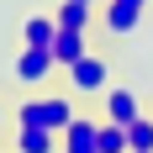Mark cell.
<instances>
[{
  "mask_svg": "<svg viewBox=\"0 0 153 153\" xmlns=\"http://www.w3.org/2000/svg\"><path fill=\"white\" fill-rule=\"evenodd\" d=\"M100 100H106V122H122V127H127V122H137V116H143L137 95L127 90V85H116V90H106Z\"/></svg>",
  "mask_w": 153,
  "mask_h": 153,
  "instance_id": "cell-7",
  "label": "cell"
},
{
  "mask_svg": "<svg viewBox=\"0 0 153 153\" xmlns=\"http://www.w3.org/2000/svg\"><path fill=\"white\" fill-rule=\"evenodd\" d=\"M95 132H100V122H90V116H74V122L58 132V137H63L58 148H63V153H100V148H95Z\"/></svg>",
  "mask_w": 153,
  "mask_h": 153,
  "instance_id": "cell-5",
  "label": "cell"
},
{
  "mask_svg": "<svg viewBox=\"0 0 153 153\" xmlns=\"http://www.w3.org/2000/svg\"><path fill=\"white\" fill-rule=\"evenodd\" d=\"M143 5H148V0H106V32H111V37H127V32H137Z\"/></svg>",
  "mask_w": 153,
  "mask_h": 153,
  "instance_id": "cell-4",
  "label": "cell"
},
{
  "mask_svg": "<svg viewBox=\"0 0 153 153\" xmlns=\"http://www.w3.org/2000/svg\"><path fill=\"white\" fill-rule=\"evenodd\" d=\"M53 32H58V21H53L48 11H37V16L21 21V42L27 48H53Z\"/></svg>",
  "mask_w": 153,
  "mask_h": 153,
  "instance_id": "cell-8",
  "label": "cell"
},
{
  "mask_svg": "<svg viewBox=\"0 0 153 153\" xmlns=\"http://www.w3.org/2000/svg\"><path fill=\"white\" fill-rule=\"evenodd\" d=\"M69 85H74V95H100V90L111 85V69H106V58L85 53L79 63H69Z\"/></svg>",
  "mask_w": 153,
  "mask_h": 153,
  "instance_id": "cell-2",
  "label": "cell"
},
{
  "mask_svg": "<svg viewBox=\"0 0 153 153\" xmlns=\"http://www.w3.org/2000/svg\"><path fill=\"white\" fill-rule=\"evenodd\" d=\"M95 148H100V153H127V127H122V122H100Z\"/></svg>",
  "mask_w": 153,
  "mask_h": 153,
  "instance_id": "cell-11",
  "label": "cell"
},
{
  "mask_svg": "<svg viewBox=\"0 0 153 153\" xmlns=\"http://www.w3.org/2000/svg\"><path fill=\"white\" fill-rule=\"evenodd\" d=\"M48 53H53V63H58V69H69V63H79L90 48H85V32L58 27V32H53V48H48Z\"/></svg>",
  "mask_w": 153,
  "mask_h": 153,
  "instance_id": "cell-6",
  "label": "cell"
},
{
  "mask_svg": "<svg viewBox=\"0 0 153 153\" xmlns=\"http://www.w3.org/2000/svg\"><path fill=\"white\" fill-rule=\"evenodd\" d=\"M90 11H95V5H85V0H63L58 11H53V21L69 27V32H85V27H90Z\"/></svg>",
  "mask_w": 153,
  "mask_h": 153,
  "instance_id": "cell-10",
  "label": "cell"
},
{
  "mask_svg": "<svg viewBox=\"0 0 153 153\" xmlns=\"http://www.w3.org/2000/svg\"><path fill=\"white\" fill-rule=\"evenodd\" d=\"M0 122H5V111H0Z\"/></svg>",
  "mask_w": 153,
  "mask_h": 153,
  "instance_id": "cell-14",
  "label": "cell"
},
{
  "mask_svg": "<svg viewBox=\"0 0 153 153\" xmlns=\"http://www.w3.org/2000/svg\"><path fill=\"white\" fill-rule=\"evenodd\" d=\"M53 69H58V63H53L48 48H21V58H16V79H21V85H48Z\"/></svg>",
  "mask_w": 153,
  "mask_h": 153,
  "instance_id": "cell-3",
  "label": "cell"
},
{
  "mask_svg": "<svg viewBox=\"0 0 153 153\" xmlns=\"http://www.w3.org/2000/svg\"><path fill=\"white\" fill-rule=\"evenodd\" d=\"M127 153H153V122L148 116L127 122Z\"/></svg>",
  "mask_w": 153,
  "mask_h": 153,
  "instance_id": "cell-12",
  "label": "cell"
},
{
  "mask_svg": "<svg viewBox=\"0 0 153 153\" xmlns=\"http://www.w3.org/2000/svg\"><path fill=\"white\" fill-rule=\"evenodd\" d=\"M85 5H100V0H85Z\"/></svg>",
  "mask_w": 153,
  "mask_h": 153,
  "instance_id": "cell-13",
  "label": "cell"
},
{
  "mask_svg": "<svg viewBox=\"0 0 153 153\" xmlns=\"http://www.w3.org/2000/svg\"><path fill=\"white\" fill-rule=\"evenodd\" d=\"M58 132H42V127H21L16 132V153H58Z\"/></svg>",
  "mask_w": 153,
  "mask_h": 153,
  "instance_id": "cell-9",
  "label": "cell"
},
{
  "mask_svg": "<svg viewBox=\"0 0 153 153\" xmlns=\"http://www.w3.org/2000/svg\"><path fill=\"white\" fill-rule=\"evenodd\" d=\"M74 122V106L63 95H37V100H21L16 111V127H42V132H63Z\"/></svg>",
  "mask_w": 153,
  "mask_h": 153,
  "instance_id": "cell-1",
  "label": "cell"
}]
</instances>
